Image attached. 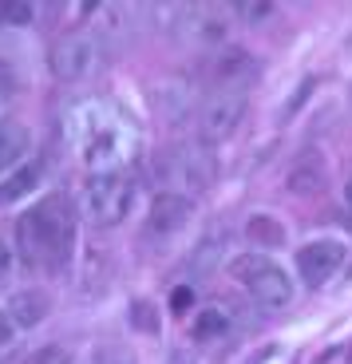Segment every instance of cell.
Here are the masks:
<instances>
[{"label":"cell","mask_w":352,"mask_h":364,"mask_svg":"<svg viewBox=\"0 0 352 364\" xmlns=\"http://www.w3.org/2000/svg\"><path fill=\"white\" fill-rule=\"evenodd\" d=\"M234 333V313L226 305H206V309L194 313L190 321V337L198 341V345H214V341H226Z\"/></svg>","instance_id":"cell-13"},{"label":"cell","mask_w":352,"mask_h":364,"mask_svg":"<svg viewBox=\"0 0 352 364\" xmlns=\"http://www.w3.org/2000/svg\"><path fill=\"white\" fill-rule=\"evenodd\" d=\"M4 95H9V87H0V115H4Z\"/></svg>","instance_id":"cell-22"},{"label":"cell","mask_w":352,"mask_h":364,"mask_svg":"<svg viewBox=\"0 0 352 364\" xmlns=\"http://www.w3.org/2000/svg\"><path fill=\"white\" fill-rule=\"evenodd\" d=\"M48 68L60 83H83L103 68V40L91 28H72L60 32L48 48Z\"/></svg>","instance_id":"cell-6"},{"label":"cell","mask_w":352,"mask_h":364,"mask_svg":"<svg viewBox=\"0 0 352 364\" xmlns=\"http://www.w3.org/2000/svg\"><path fill=\"white\" fill-rule=\"evenodd\" d=\"M230 12L242 16V20H250V24H262L265 16H273V4H265V0H262V4H234Z\"/></svg>","instance_id":"cell-18"},{"label":"cell","mask_w":352,"mask_h":364,"mask_svg":"<svg viewBox=\"0 0 352 364\" xmlns=\"http://www.w3.org/2000/svg\"><path fill=\"white\" fill-rule=\"evenodd\" d=\"M230 277L257 309H285V305H293L289 273L262 250H245V254L230 257Z\"/></svg>","instance_id":"cell-5"},{"label":"cell","mask_w":352,"mask_h":364,"mask_svg":"<svg viewBox=\"0 0 352 364\" xmlns=\"http://www.w3.org/2000/svg\"><path fill=\"white\" fill-rule=\"evenodd\" d=\"M44 182V159H24L12 174L0 178V206H12V202L28 198Z\"/></svg>","instance_id":"cell-11"},{"label":"cell","mask_w":352,"mask_h":364,"mask_svg":"<svg viewBox=\"0 0 352 364\" xmlns=\"http://www.w3.org/2000/svg\"><path fill=\"white\" fill-rule=\"evenodd\" d=\"M151 174L159 182V194H178L194 202V194L210 191L218 182V159L206 143H174L154 159Z\"/></svg>","instance_id":"cell-3"},{"label":"cell","mask_w":352,"mask_h":364,"mask_svg":"<svg viewBox=\"0 0 352 364\" xmlns=\"http://www.w3.org/2000/svg\"><path fill=\"white\" fill-rule=\"evenodd\" d=\"M344 257H348V250H344L341 237H316V242H305V246L297 250V277L305 285H325L336 277V269L344 265Z\"/></svg>","instance_id":"cell-8"},{"label":"cell","mask_w":352,"mask_h":364,"mask_svg":"<svg viewBox=\"0 0 352 364\" xmlns=\"http://www.w3.org/2000/svg\"><path fill=\"white\" fill-rule=\"evenodd\" d=\"M68 135L87 174H111L123 171L139 155V127L119 103L111 100H87L72 111Z\"/></svg>","instance_id":"cell-1"},{"label":"cell","mask_w":352,"mask_h":364,"mask_svg":"<svg viewBox=\"0 0 352 364\" xmlns=\"http://www.w3.org/2000/svg\"><path fill=\"white\" fill-rule=\"evenodd\" d=\"M190 214H194V202L190 198H178V194H159V198L151 202V214H146V237H171L178 234L182 226L190 222Z\"/></svg>","instance_id":"cell-10"},{"label":"cell","mask_w":352,"mask_h":364,"mask_svg":"<svg viewBox=\"0 0 352 364\" xmlns=\"http://www.w3.org/2000/svg\"><path fill=\"white\" fill-rule=\"evenodd\" d=\"M75 246V210L63 194H48L16 218V254L32 269H63Z\"/></svg>","instance_id":"cell-2"},{"label":"cell","mask_w":352,"mask_h":364,"mask_svg":"<svg viewBox=\"0 0 352 364\" xmlns=\"http://www.w3.org/2000/svg\"><path fill=\"white\" fill-rule=\"evenodd\" d=\"M16 337H20V325L12 321V313L4 309V305H0V348H9Z\"/></svg>","instance_id":"cell-19"},{"label":"cell","mask_w":352,"mask_h":364,"mask_svg":"<svg viewBox=\"0 0 352 364\" xmlns=\"http://www.w3.org/2000/svg\"><path fill=\"white\" fill-rule=\"evenodd\" d=\"M36 20V4L24 0H0V28H28Z\"/></svg>","instance_id":"cell-15"},{"label":"cell","mask_w":352,"mask_h":364,"mask_svg":"<svg viewBox=\"0 0 352 364\" xmlns=\"http://www.w3.org/2000/svg\"><path fill=\"white\" fill-rule=\"evenodd\" d=\"M139 206V182L127 171H111V174H87L80 191V210L83 218L95 226L111 230L119 222H127Z\"/></svg>","instance_id":"cell-4"},{"label":"cell","mask_w":352,"mask_h":364,"mask_svg":"<svg viewBox=\"0 0 352 364\" xmlns=\"http://www.w3.org/2000/svg\"><path fill=\"white\" fill-rule=\"evenodd\" d=\"M245 111H250V95H242V91H214L198 111V143L206 146L226 143L242 127Z\"/></svg>","instance_id":"cell-7"},{"label":"cell","mask_w":352,"mask_h":364,"mask_svg":"<svg viewBox=\"0 0 352 364\" xmlns=\"http://www.w3.org/2000/svg\"><path fill=\"white\" fill-rule=\"evenodd\" d=\"M250 234L257 237V250H265V242H270V246H277V242H281V230L273 226V218H270V214H262V218H253V222H250Z\"/></svg>","instance_id":"cell-16"},{"label":"cell","mask_w":352,"mask_h":364,"mask_svg":"<svg viewBox=\"0 0 352 364\" xmlns=\"http://www.w3.org/2000/svg\"><path fill=\"white\" fill-rule=\"evenodd\" d=\"M344 198H348V206H352V178H348V186H344Z\"/></svg>","instance_id":"cell-23"},{"label":"cell","mask_w":352,"mask_h":364,"mask_svg":"<svg viewBox=\"0 0 352 364\" xmlns=\"http://www.w3.org/2000/svg\"><path fill=\"white\" fill-rule=\"evenodd\" d=\"M100 364H135V356H127V353H107Z\"/></svg>","instance_id":"cell-21"},{"label":"cell","mask_w":352,"mask_h":364,"mask_svg":"<svg viewBox=\"0 0 352 364\" xmlns=\"http://www.w3.org/2000/svg\"><path fill=\"white\" fill-rule=\"evenodd\" d=\"M257 75H262V68H257V60L250 52H222L210 60V83H214V91H242L245 95V87Z\"/></svg>","instance_id":"cell-9"},{"label":"cell","mask_w":352,"mask_h":364,"mask_svg":"<svg viewBox=\"0 0 352 364\" xmlns=\"http://www.w3.org/2000/svg\"><path fill=\"white\" fill-rule=\"evenodd\" d=\"M24 364H75V356L63 345H44V348H36V353L28 356Z\"/></svg>","instance_id":"cell-17"},{"label":"cell","mask_w":352,"mask_h":364,"mask_svg":"<svg viewBox=\"0 0 352 364\" xmlns=\"http://www.w3.org/2000/svg\"><path fill=\"white\" fill-rule=\"evenodd\" d=\"M28 146H32V135H28L24 123H16V119H0V178L12 174L20 163H24Z\"/></svg>","instance_id":"cell-12"},{"label":"cell","mask_w":352,"mask_h":364,"mask_svg":"<svg viewBox=\"0 0 352 364\" xmlns=\"http://www.w3.org/2000/svg\"><path fill=\"white\" fill-rule=\"evenodd\" d=\"M4 309L12 313V321L20 325V333H28V328H36L40 321L52 313V301H48L44 289H20V293H12V297H9Z\"/></svg>","instance_id":"cell-14"},{"label":"cell","mask_w":352,"mask_h":364,"mask_svg":"<svg viewBox=\"0 0 352 364\" xmlns=\"http://www.w3.org/2000/svg\"><path fill=\"white\" fill-rule=\"evenodd\" d=\"M9 269H12V257H9V246H4V242H0V282H4V277H9Z\"/></svg>","instance_id":"cell-20"}]
</instances>
